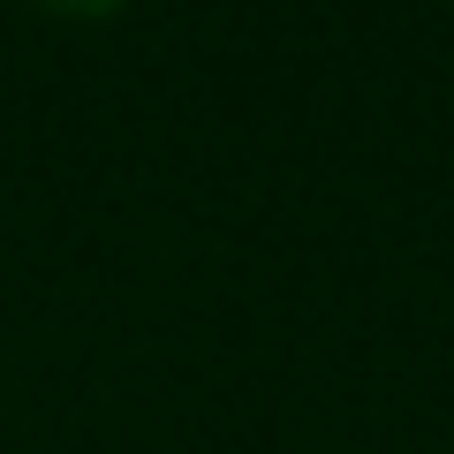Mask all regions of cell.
<instances>
[{
	"label": "cell",
	"instance_id": "obj_1",
	"mask_svg": "<svg viewBox=\"0 0 454 454\" xmlns=\"http://www.w3.org/2000/svg\"><path fill=\"white\" fill-rule=\"evenodd\" d=\"M53 8H68V16H114L121 0H53Z\"/></svg>",
	"mask_w": 454,
	"mask_h": 454
}]
</instances>
